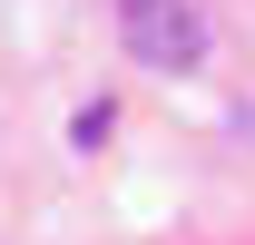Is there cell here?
Segmentation results:
<instances>
[{"instance_id":"6da1fadb","label":"cell","mask_w":255,"mask_h":245,"mask_svg":"<svg viewBox=\"0 0 255 245\" xmlns=\"http://www.w3.org/2000/svg\"><path fill=\"white\" fill-rule=\"evenodd\" d=\"M118 39H128V59L137 69H196L206 59V10L196 0H118Z\"/></svg>"},{"instance_id":"7a4b0ae2","label":"cell","mask_w":255,"mask_h":245,"mask_svg":"<svg viewBox=\"0 0 255 245\" xmlns=\"http://www.w3.org/2000/svg\"><path fill=\"white\" fill-rule=\"evenodd\" d=\"M108 127H118V118H108V98H98V108H79V118H69V137H79V147H98Z\"/></svg>"}]
</instances>
